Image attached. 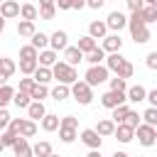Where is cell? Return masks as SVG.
<instances>
[{
	"label": "cell",
	"instance_id": "6da1fadb",
	"mask_svg": "<svg viewBox=\"0 0 157 157\" xmlns=\"http://www.w3.org/2000/svg\"><path fill=\"white\" fill-rule=\"evenodd\" d=\"M128 29H130L135 44H145V42H150V27L142 22L140 12H132V15L128 17Z\"/></svg>",
	"mask_w": 157,
	"mask_h": 157
},
{
	"label": "cell",
	"instance_id": "7a4b0ae2",
	"mask_svg": "<svg viewBox=\"0 0 157 157\" xmlns=\"http://www.w3.org/2000/svg\"><path fill=\"white\" fill-rule=\"evenodd\" d=\"M49 71H52V78H56L61 86H71V83H76V81H78V71H76V69H71V66H66L64 61H56Z\"/></svg>",
	"mask_w": 157,
	"mask_h": 157
},
{
	"label": "cell",
	"instance_id": "3957f363",
	"mask_svg": "<svg viewBox=\"0 0 157 157\" xmlns=\"http://www.w3.org/2000/svg\"><path fill=\"white\" fill-rule=\"evenodd\" d=\"M69 96H74V101L81 103V105H91V101H93V88L86 86L83 81H76V83L69 86Z\"/></svg>",
	"mask_w": 157,
	"mask_h": 157
},
{
	"label": "cell",
	"instance_id": "277c9868",
	"mask_svg": "<svg viewBox=\"0 0 157 157\" xmlns=\"http://www.w3.org/2000/svg\"><path fill=\"white\" fill-rule=\"evenodd\" d=\"M108 81V69L103 66V64H98V66H88L86 69V76H83V83L86 86H101V83H105Z\"/></svg>",
	"mask_w": 157,
	"mask_h": 157
},
{
	"label": "cell",
	"instance_id": "5b68a950",
	"mask_svg": "<svg viewBox=\"0 0 157 157\" xmlns=\"http://www.w3.org/2000/svg\"><path fill=\"white\" fill-rule=\"evenodd\" d=\"M135 135H137V142L142 145V147H152L155 142H157V128H150V125H137L135 128Z\"/></svg>",
	"mask_w": 157,
	"mask_h": 157
},
{
	"label": "cell",
	"instance_id": "8992f818",
	"mask_svg": "<svg viewBox=\"0 0 157 157\" xmlns=\"http://www.w3.org/2000/svg\"><path fill=\"white\" fill-rule=\"evenodd\" d=\"M123 27H128V15H123L120 10H113L105 20V29H113V34H120Z\"/></svg>",
	"mask_w": 157,
	"mask_h": 157
},
{
	"label": "cell",
	"instance_id": "52a82bcc",
	"mask_svg": "<svg viewBox=\"0 0 157 157\" xmlns=\"http://www.w3.org/2000/svg\"><path fill=\"white\" fill-rule=\"evenodd\" d=\"M66 47H69V34H66L64 29H56V32L49 34V49H52V52L59 54V52H64Z\"/></svg>",
	"mask_w": 157,
	"mask_h": 157
},
{
	"label": "cell",
	"instance_id": "ba28073f",
	"mask_svg": "<svg viewBox=\"0 0 157 157\" xmlns=\"http://www.w3.org/2000/svg\"><path fill=\"white\" fill-rule=\"evenodd\" d=\"M123 103H128V101H125V93L105 91V93L101 96V105H103V108H108V110H113V108H118V105H123Z\"/></svg>",
	"mask_w": 157,
	"mask_h": 157
},
{
	"label": "cell",
	"instance_id": "9c48e42d",
	"mask_svg": "<svg viewBox=\"0 0 157 157\" xmlns=\"http://www.w3.org/2000/svg\"><path fill=\"white\" fill-rule=\"evenodd\" d=\"M81 142L86 145V147H91V150H101V145H103V140L96 135V130L93 128H86V130H81Z\"/></svg>",
	"mask_w": 157,
	"mask_h": 157
},
{
	"label": "cell",
	"instance_id": "30bf717a",
	"mask_svg": "<svg viewBox=\"0 0 157 157\" xmlns=\"http://www.w3.org/2000/svg\"><path fill=\"white\" fill-rule=\"evenodd\" d=\"M101 49H103L105 54H118V52L123 49V39H120V34H108V37L103 39Z\"/></svg>",
	"mask_w": 157,
	"mask_h": 157
},
{
	"label": "cell",
	"instance_id": "8fae6325",
	"mask_svg": "<svg viewBox=\"0 0 157 157\" xmlns=\"http://www.w3.org/2000/svg\"><path fill=\"white\" fill-rule=\"evenodd\" d=\"M113 137H115L118 142L128 145V142H132V137H135V130H132V128H128L125 123H120V125H115V130H113Z\"/></svg>",
	"mask_w": 157,
	"mask_h": 157
},
{
	"label": "cell",
	"instance_id": "7c38bea8",
	"mask_svg": "<svg viewBox=\"0 0 157 157\" xmlns=\"http://www.w3.org/2000/svg\"><path fill=\"white\" fill-rule=\"evenodd\" d=\"M0 17H2V20L20 17V2H15V0H5V2H0Z\"/></svg>",
	"mask_w": 157,
	"mask_h": 157
},
{
	"label": "cell",
	"instance_id": "4fadbf2b",
	"mask_svg": "<svg viewBox=\"0 0 157 157\" xmlns=\"http://www.w3.org/2000/svg\"><path fill=\"white\" fill-rule=\"evenodd\" d=\"M81 61H83V54H81L76 47H71V44H69V47L64 49V64H66V66H71V69H76V64H81Z\"/></svg>",
	"mask_w": 157,
	"mask_h": 157
},
{
	"label": "cell",
	"instance_id": "5bb4252c",
	"mask_svg": "<svg viewBox=\"0 0 157 157\" xmlns=\"http://www.w3.org/2000/svg\"><path fill=\"white\" fill-rule=\"evenodd\" d=\"M56 61H59V54H56V52H52V49H42V52L37 54V64H39V66H44V69H52Z\"/></svg>",
	"mask_w": 157,
	"mask_h": 157
},
{
	"label": "cell",
	"instance_id": "9a60e30c",
	"mask_svg": "<svg viewBox=\"0 0 157 157\" xmlns=\"http://www.w3.org/2000/svg\"><path fill=\"white\" fill-rule=\"evenodd\" d=\"M145 93H147V88L140 86V83L128 86V91H125V101H130V103H142V101H145Z\"/></svg>",
	"mask_w": 157,
	"mask_h": 157
},
{
	"label": "cell",
	"instance_id": "2e32d148",
	"mask_svg": "<svg viewBox=\"0 0 157 157\" xmlns=\"http://www.w3.org/2000/svg\"><path fill=\"white\" fill-rule=\"evenodd\" d=\"M54 15H56L54 0H42L39 7H37V17H42V20H54Z\"/></svg>",
	"mask_w": 157,
	"mask_h": 157
},
{
	"label": "cell",
	"instance_id": "e0dca14e",
	"mask_svg": "<svg viewBox=\"0 0 157 157\" xmlns=\"http://www.w3.org/2000/svg\"><path fill=\"white\" fill-rule=\"evenodd\" d=\"M88 37H91V39H105V37H108L105 22H103V20H93V22L88 25Z\"/></svg>",
	"mask_w": 157,
	"mask_h": 157
},
{
	"label": "cell",
	"instance_id": "ac0fdd59",
	"mask_svg": "<svg viewBox=\"0 0 157 157\" xmlns=\"http://www.w3.org/2000/svg\"><path fill=\"white\" fill-rule=\"evenodd\" d=\"M27 115H29L27 120H32V123L42 120V118L47 115V108H44V103H34V101H32V103L27 105Z\"/></svg>",
	"mask_w": 157,
	"mask_h": 157
},
{
	"label": "cell",
	"instance_id": "d6986e66",
	"mask_svg": "<svg viewBox=\"0 0 157 157\" xmlns=\"http://www.w3.org/2000/svg\"><path fill=\"white\" fill-rule=\"evenodd\" d=\"M93 130H96V135L103 140V137H110V135H113L115 125H113V120H110V118H103V120H98V125H96Z\"/></svg>",
	"mask_w": 157,
	"mask_h": 157
},
{
	"label": "cell",
	"instance_id": "ffe728a7",
	"mask_svg": "<svg viewBox=\"0 0 157 157\" xmlns=\"http://www.w3.org/2000/svg\"><path fill=\"white\" fill-rule=\"evenodd\" d=\"M123 61H125V56H123V54L118 52V54H108V56H105V64H103V66L108 69V74H110V71H113V74H118V69L123 66Z\"/></svg>",
	"mask_w": 157,
	"mask_h": 157
},
{
	"label": "cell",
	"instance_id": "44dd1931",
	"mask_svg": "<svg viewBox=\"0 0 157 157\" xmlns=\"http://www.w3.org/2000/svg\"><path fill=\"white\" fill-rule=\"evenodd\" d=\"M12 152H15V157H32V145H29V140L20 137V140L12 145Z\"/></svg>",
	"mask_w": 157,
	"mask_h": 157
},
{
	"label": "cell",
	"instance_id": "7402d4cb",
	"mask_svg": "<svg viewBox=\"0 0 157 157\" xmlns=\"http://www.w3.org/2000/svg\"><path fill=\"white\" fill-rule=\"evenodd\" d=\"M20 17H22L25 22H34V20H37V5L22 2V5H20Z\"/></svg>",
	"mask_w": 157,
	"mask_h": 157
},
{
	"label": "cell",
	"instance_id": "603a6c76",
	"mask_svg": "<svg viewBox=\"0 0 157 157\" xmlns=\"http://www.w3.org/2000/svg\"><path fill=\"white\" fill-rule=\"evenodd\" d=\"M29 44H32L37 52H42V49H49V37H47L44 32H34V34L29 37Z\"/></svg>",
	"mask_w": 157,
	"mask_h": 157
},
{
	"label": "cell",
	"instance_id": "cb8c5ba5",
	"mask_svg": "<svg viewBox=\"0 0 157 157\" xmlns=\"http://www.w3.org/2000/svg\"><path fill=\"white\" fill-rule=\"evenodd\" d=\"M96 47H98V42H96V39H91L88 34H83V37H78V44H76V49H78V52H81L83 56H86L88 52H93Z\"/></svg>",
	"mask_w": 157,
	"mask_h": 157
},
{
	"label": "cell",
	"instance_id": "d4e9b609",
	"mask_svg": "<svg viewBox=\"0 0 157 157\" xmlns=\"http://www.w3.org/2000/svg\"><path fill=\"white\" fill-rule=\"evenodd\" d=\"M32 81L39 83V86H49V81H52V71L44 69V66H37V71L32 74Z\"/></svg>",
	"mask_w": 157,
	"mask_h": 157
},
{
	"label": "cell",
	"instance_id": "484cf974",
	"mask_svg": "<svg viewBox=\"0 0 157 157\" xmlns=\"http://www.w3.org/2000/svg\"><path fill=\"white\" fill-rule=\"evenodd\" d=\"M83 61H88V66H98L101 61H105V52H103L101 47H96L93 52H88V54L83 56Z\"/></svg>",
	"mask_w": 157,
	"mask_h": 157
},
{
	"label": "cell",
	"instance_id": "4316f807",
	"mask_svg": "<svg viewBox=\"0 0 157 157\" xmlns=\"http://www.w3.org/2000/svg\"><path fill=\"white\" fill-rule=\"evenodd\" d=\"M37 135V123H32V120H27V118H22V123H20V137H34Z\"/></svg>",
	"mask_w": 157,
	"mask_h": 157
},
{
	"label": "cell",
	"instance_id": "83f0119b",
	"mask_svg": "<svg viewBox=\"0 0 157 157\" xmlns=\"http://www.w3.org/2000/svg\"><path fill=\"white\" fill-rule=\"evenodd\" d=\"M52 155V145L47 140H39L32 145V157H49Z\"/></svg>",
	"mask_w": 157,
	"mask_h": 157
},
{
	"label": "cell",
	"instance_id": "f1b7e54d",
	"mask_svg": "<svg viewBox=\"0 0 157 157\" xmlns=\"http://www.w3.org/2000/svg\"><path fill=\"white\" fill-rule=\"evenodd\" d=\"M47 96H49V86H39V83H34V88L29 91V98H32L34 103H44Z\"/></svg>",
	"mask_w": 157,
	"mask_h": 157
},
{
	"label": "cell",
	"instance_id": "f546056e",
	"mask_svg": "<svg viewBox=\"0 0 157 157\" xmlns=\"http://www.w3.org/2000/svg\"><path fill=\"white\" fill-rule=\"evenodd\" d=\"M130 113V108H128V103H123V105H118V108H113L110 110V120H113V125H120L123 120H125V115Z\"/></svg>",
	"mask_w": 157,
	"mask_h": 157
},
{
	"label": "cell",
	"instance_id": "4dcf8cb0",
	"mask_svg": "<svg viewBox=\"0 0 157 157\" xmlns=\"http://www.w3.org/2000/svg\"><path fill=\"white\" fill-rule=\"evenodd\" d=\"M39 123H42V130H44V132H54V130L59 128V115H52V113H47V115H44Z\"/></svg>",
	"mask_w": 157,
	"mask_h": 157
},
{
	"label": "cell",
	"instance_id": "1f68e13d",
	"mask_svg": "<svg viewBox=\"0 0 157 157\" xmlns=\"http://www.w3.org/2000/svg\"><path fill=\"white\" fill-rule=\"evenodd\" d=\"M12 96H15V88H12L10 83L0 86V108H7V105L12 103Z\"/></svg>",
	"mask_w": 157,
	"mask_h": 157
},
{
	"label": "cell",
	"instance_id": "d6a6232c",
	"mask_svg": "<svg viewBox=\"0 0 157 157\" xmlns=\"http://www.w3.org/2000/svg\"><path fill=\"white\" fill-rule=\"evenodd\" d=\"M140 123L142 125H150V128H157V108H147L140 115Z\"/></svg>",
	"mask_w": 157,
	"mask_h": 157
},
{
	"label": "cell",
	"instance_id": "836d02e7",
	"mask_svg": "<svg viewBox=\"0 0 157 157\" xmlns=\"http://www.w3.org/2000/svg\"><path fill=\"white\" fill-rule=\"evenodd\" d=\"M34 32H37L34 22H25V20H20V22H17V34H20V37H32Z\"/></svg>",
	"mask_w": 157,
	"mask_h": 157
},
{
	"label": "cell",
	"instance_id": "e575fe53",
	"mask_svg": "<svg viewBox=\"0 0 157 157\" xmlns=\"http://www.w3.org/2000/svg\"><path fill=\"white\" fill-rule=\"evenodd\" d=\"M37 49L32 47V44H25L22 49H20V61H37Z\"/></svg>",
	"mask_w": 157,
	"mask_h": 157
},
{
	"label": "cell",
	"instance_id": "d590c367",
	"mask_svg": "<svg viewBox=\"0 0 157 157\" xmlns=\"http://www.w3.org/2000/svg\"><path fill=\"white\" fill-rule=\"evenodd\" d=\"M12 103H15L17 108H25V110H27V105L32 103V98H29V93H22V91H17V88H15V96H12Z\"/></svg>",
	"mask_w": 157,
	"mask_h": 157
},
{
	"label": "cell",
	"instance_id": "8d00e7d4",
	"mask_svg": "<svg viewBox=\"0 0 157 157\" xmlns=\"http://www.w3.org/2000/svg\"><path fill=\"white\" fill-rule=\"evenodd\" d=\"M0 71H2L5 76H12V74L17 71V64H15L10 56H0Z\"/></svg>",
	"mask_w": 157,
	"mask_h": 157
},
{
	"label": "cell",
	"instance_id": "74e56055",
	"mask_svg": "<svg viewBox=\"0 0 157 157\" xmlns=\"http://www.w3.org/2000/svg\"><path fill=\"white\" fill-rule=\"evenodd\" d=\"M132 74H135V66L125 59V61H123V66L118 69V74H115V76H118V78H123V81H128V78H132Z\"/></svg>",
	"mask_w": 157,
	"mask_h": 157
},
{
	"label": "cell",
	"instance_id": "f35d334b",
	"mask_svg": "<svg viewBox=\"0 0 157 157\" xmlns=\"http://www.w3.org/2000/svg\"><path fill=\"white\" fill-rule=\"evenodd\" d=\"M49 96H52L54 101H66V98H69V86H61V83H56V86L49 91Z\"/></svg>",
	"mask_w": 157,
	"mask_h": 157
},
{
	"label": "cell",
	"instance_id": "ab89813d",
	"mask_svg": "<svg viewBox=\"0 0 157 157\" xmlns=\"http://www.w3.org/2000/svg\"><path fill=\"white\" fill-rule=\"evenodd\" d=\"M108 83H110V88H108V91H118V93H125V91H128V81L118 78V76L108 78Z\"/></svg>",
	"mask_w": 157,
	"mask_h": 157
},
{
	"label": "cell",
	"instance_id": "60d3db41",
	"mask_svg": "<svg viewBox=\"0 0 157 157\" xmlns=\"http://www.w3.org/2000/svg\"><path fill=\"white\" fill-rule=\"evenodd\" d=\"M59 137H61V142L71 145V142L78 137V132H76V130H71V128H59Z\"/></svg>",
	"mask_w": 157,
	"mask_h": 157
},
{
	"label": "cell",
	"instance_id": "b9f144b4",
	"mask_svg": "<svg viewBox=\"0 0 157 157\" xmlns=\"http://www.w3.org/2000/svg\"><path fill=\"white\" fill-rule=\"evenodd\" d=\"M59 128H71V130H78V118H74V115H64V118H59Z\"/></svg>",
	"mask_w": 157,
	"mask_h": 157
},
{
	"label": "cell",
	"instance_id": "7bdbcfd3",
	"mask_svg": "<svg viewBox=\"0 0 157 157\" xmlns=\"http://www.w3.org/2000/svg\"><path fill=\"white\" fill-rule=\"evenodd\" d=\"M37 61H20V74H25V76H32L34 71H37Z\"/></svg>",
	"mask_w": 157,
	"mask_h": 157
},
{
	"label": "cell",
	"instance_id": "ee69618b",
	"mask_svg": "<svg viewBox=\"0 0 157 157\" xmlns=\"http://www.w3.org/2000/svg\"><path fill=\"white\" fill-rule=\"evenodd\" d=\"M34 88V81H32V76H25V78H20V86H17V91H22V93H29Z\"/></svg>",
	"mask_w": 157,
	"mask_h": 157
},
{
	"label": "cell",
	"instance_id": "f6af8a7d",
	"mask_svg": "<svg viewBox=\"0 0 157 157\" xmlns=\"http://www.w3.org/2000/svg\"><path fill=\"white\" fill-rule=\"evenodd\" d=\"M123 123H125V125H128V128H132V130H135V128H137V125H140V115H137V113H135V110H130V113H128V115H125V120H123Z\"/></svg>",
	"mask_w": 157,
	"mask_h": 157
},
{
	"label": "cell",
	"instance_id": "bcb514c9",
	"mask_svg": "<svg viewBox=\"0 0 157 157\" xmlns=\"http://www.w3.org/2000/svg\"><path fill=\"white\" fill-rule=\"evenodd\" d=\"M0 140H2V147H12V145H15V142H17V140H20V137H17V135H12V132H7V130H5V132H0Z\"/></svg>",
	"mask_w": 157,
	"mask_h": 157
},
{
	"label": "cell",
	"instance_id": "7dc6e473",
	"mask_svg": "<svg viewBox=\"0 0 157 157\" xmlns=\"http://www.w3.org/2000/svg\"><path fill=\"white\" fill-rule=\"evenodd\" d=\"M10 120H12V115L7 113V108H0V132H5V130H7Z\"/></svg>",
	"mask_w": 157,
	"mask_h": 157
},
{
	"label": "cell",
	"instance_id": "c3c4849f",
	"mask_svg": "<svg viewBox=\"0 0 157 157\" xmlns=\"http://www.w3.org/2000/svg\"><path fill=\"white\" fill-rule=\"evenodd\" d=\"M20 123H22V118H12V120H10V125H7V132H12V135H17V137H20Z\"/></svg>",
	"mask_w": 157,
	"mask_h": 157
},
{
	"label": "cell",
	"instance_id": "681fc988",
	"mask_svg": "<svg viewBox=\"0 0 157 157\" xmlns=\"http://www.w3.org/2000/svg\"><path fill=\"white\" fill-rule=\"evenodd\" d=\"M145 101L150 103V108H157V88L147 91V93H145Z\"/></svg>",
	"mask_w": 157,
	"mask_h": 157
},
{
	"label": "cell",
	"instance_id": "f907efd6",
	"mask_svg": "<svg viewBox=\"0 0 157 157\" xmlns=\"http://www.w3.org/2000/svg\"><path fill=\"white\" fill-rule=\"evenodd\" d=\"M128 10H130V15L132 12H140L142 10V0H128Z\"/></svg>",
	"mask_w": 157,
	"mask_h": 157
},
{
	"label": "cell",
	"instance_id": "816d5d0a",
	"mask_svg": "<svg viewBox=\"0 0 157 157\" xmlns=\"http://www.w3.org/2000/svg\"><path fill=\"white\" fill-rule=\"evenodd\" d=\"M147 69H152V71L157 69V52H150L147 54Z\"/></svg>",
	"mask_w": 157,
	"mask_h": 157
},
{
	"label": "cell",
	"instance_id": "f5cc1de1",
	"mask_svg": "<svg viewBox=\"0 0 157 157\" xmlns=\"http://www.w3.org/2000/svg\"><path fill=\"white\" fill-rule=\"evenodd\" d=\"M103 2H105V0H88V2H86V7H91V10H101V7H103Z\"/></svg>",
	"mask_w": 157,
	"mask_h": 157
},
{
	"label": "cell",
	"instance_id": "db71d44e",
	"mask_svg": "<svg viewBox=\"0 0 157 157\" xmlns=\"http://www.w3.org/2000/svg\"><path fill=\"white\" fill-rule=\"evenodd\" d=\"M59 10H71V0H59V2H54Z\"/></svg>",
	"mask_w": 157,
	"mask_h": 157
},
{
	"label": "cell",
	"instance_id": "11a10c76",
	"mask_svg": "<svg viewBox=\"0 0 157 157\" xmlns=\"http://www.w3.org/2000/svg\"><path fill=\"white\" fill-rule=\"evenodd\" d=\"M83 7H86L83 0H74V2H71V10H83Z\"/></svg>",
	"mask_w": 157,
	"mask_h": 157
},
{
	"label": "cell",
	"instance_id": "9f6ffc18",
	"mask_svg": "<svg viewBox=\"0 0 157 157\" xmlns=\"http://www.w3.org/2000/svg\"><path fill=\"white\" fill-rule=\"evenodd\" d=\"M86 157H101V150H91V152H88Z\"/></svg>",
	"mask_w": 157,
	"mask_h": 157
},
{
	"label": "cell",
	"instance_id": "6f0895ef",
	"mask_svg": "<svg viewBox=\"0 0 157 157\" xmlns=\"http://www.w3.org/2000/svg\"><path fill=\"white\" fill-rule=\"evenodd\" d=\"M2 32H5V20L0 17V34H2Z\"/></svg>",
	"mask_w": 157,
	"mask_h": 157
},
{
	"label": "cell",
	"instance_id": "680465c9",
	"mask_svg": "<svg viewBox=\"0 0 157 157\" xmlns=\"http://www.w3.org/2000/svg\"><path fill=\"white\" fill-rule=\"evenodd\" d=\"M113 157H128V152H113Z\"/></svg>",
	"mask_w": 157,
	"mask_h": 157
},
{
	"label": "cell",
	"instance_id": "91938a15",
	"mask_svg": "<svg viewBox=\"0 0 157 157\" xmlns=\"http://www.w3.org/2000/svg\"><path fill=\"white\" fill-rule=\"evenodd\" d=\"M2 150H5V147H2V140H0V152H2Z\"/></svg>",
	"mask_w": 157,
	"mask_h": 157
},
{
	"label": "cell",
	"instance_id": "94428289",
	"mask_svg": "<svg viewBox=\"0 0 157 157\" xmlns=\"http://www.w3.org/2000/svg\"><path fill=\"white\" fill-rule=\"evenodd\" d=\"M49 157H61V155H54V152H52V155H49Z\"/></svg>",
	"mask_w": 157,
	"mask_h": 157
}]
</instances>
